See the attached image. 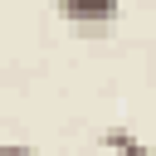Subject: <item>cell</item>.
Returning a JSON list of instances; mask_svg holds the SVG:
<instances>
[{"instance_id": "obj_3", "label": "cell", "mask_w": 156, "mask_h": 156, "mask_svg": "<svg viewBox=\"0 0 156 156\" xmlns=\"http://www.w3.org/2000/svg\"><path fill=\"white\" fill-rule=\"evenodd\" d=\"M0 156H39L29 141H0Z\"/></svg>"}, {"instance_id": "obj_1", "label": "cell", "mask_w": 156, "mask_h": 156, "mask_svg": "<svg viewBox=\"0 0 156 156\" xmlns=\"http://www.w3.org/2000/svg\"><path fill=\"white\" fill-rule=\"evenodd\" d=\"M54 10H58L73 29H107V24L122 15L117 0H54Z\"/></svg>"}, {"instance_id": "obj_2", "label": "cell", "mask_w": 156, "mask_h": 156, "mask_svg": "<svg viewBox=\"0 0 156 156\" xmlns=\"http://www.w3.org/2000/svg\"><path fill=\"white\" fill-rule=\"evenodd\" d=\"M102 146L107 151H117V156H156L136 132H127V127H102Z\"/></svg>"}]
</instances>
